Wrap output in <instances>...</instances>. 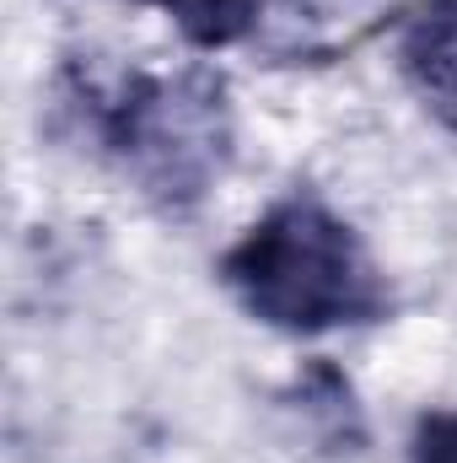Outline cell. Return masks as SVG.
Here are the masks:
<instances>
[{
	"mask_svg": "<svg viewBox=\"0 0 457 463\" xmlns=\"http://www.w3.org/2000/svg\"><path fill=\"white\" fill-rule=\"evenodd\" d=\"M81 114L118 167L162 205H194L227 162V103L210 76H114L81 81Z\"/></svg>",
	"mask_w": 457,
	"mask_h": 463,
	"instance_id": "obj_2",
	"label": "cell"
},
{
	"mask_svg": "<svg viewBox=\"0 0 457 463\" xmlns=\"http://www.w3.org/2000/svg\"><path fill=\"white\" fill-rule=\"evenodd\" d=\"M409 463H457V410H431L415 426Z\"/></svg>",
	"mask_w": 457,
	"mask_h": 463,
	"instance_id": "obj_5",
	"label": "cell"
},
{
	"mask_svg": "<svg viewBox=\"0 0 457 463\" xmlns=\"http://www.w3.org/2000/svg\"><path fill=\"white\" fill-rule=\"evenodd\" d=\"M398 71L457 135V0H420L398 22Z\"/></svg>",
	"mask_w": 457,
	"mask_h": 463,
	"instance_id": "obj_3",
	"label": "cell"
},
{
	"mask_svg": "<svg viewBox=\"0 0 457 463\" xmlns=\"http://www.w3.org/2000/svg\"><path fill=\"white\" fill-rule=\"evenodd\" d=\"M221 280L247 318L280 335H329L387 318V280L355 227L318 194H285L221 259Z\"/></svg>",
	"mask_w": 457,
	"mask_h": 463,
	"instance_id": "obj_1",
	"label": "cell"
},
{
	"mask_svg": "<svg viewBox=\"0 0 457 463\" xmlns=\"http://www.w3.org/2000/svg\"><path fill=\"white\" fill-rule=\"evenodd\" d=\"M145 5H156L194 49H231L258 22V0H145Z\"/></svg>",
	"mask_w": 457,
	"mask_h": 463,
	"instance_id": "obj_4",
	"label": "cell"
}]
</instances>
